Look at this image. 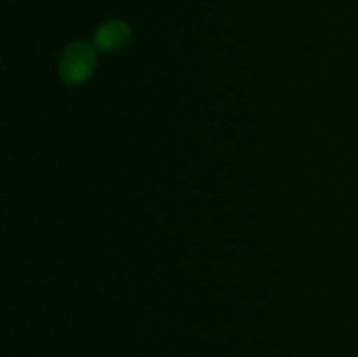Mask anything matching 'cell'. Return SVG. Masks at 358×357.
Wrapping results in <instances>:
<instances>
[{
	"label": "cell",
	"instance_id": "1",
	"mask_svg": "<svg viewBox=\"0 0 358 357\" xmlns=\"http://www.w3.org/2000/svg\"><path fill=\"white\" fill-rule=\"evenodd\" d=\"M96 66V48L90 42H72L59 59V76L69 86L84 84L94 72Z\"/></svg>",
	"mask_w": 358,
	"mask_h": 357
},
{
	"label": "cell",
	"instance_id": "2",
	"mask_svg": "<svg viewBox=\"0 0 358 357\" xmlns=\"http://www.w3.org/2000/svg\"><path fill=\"white\" fill-rule=\"evenodd\" d=\"M131 38V28L121 20H110L94 31V48L103 52H114L124 48Z\"/></svg>",
	"mask_w": 358,
	"mask_h": 357
}]
</instances>
